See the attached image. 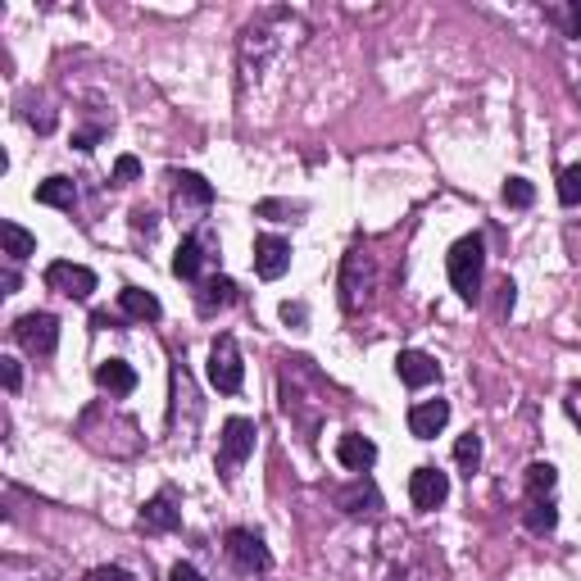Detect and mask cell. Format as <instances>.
Masks as SVG:
<instances>
[{
  "mask_svg": "<svg viewBox=\"0 0 581 581\" xmlns=\"http://www.w3.org/2000/svg\"><path fill=\"white\" fill-rule=\"evenodd\" d=\"M445 268H450V286L459 291L463 300H477L482 296V277H486V241L477 232L459 237L445 255Z\"/></svg>",
  "mask_w": 581,
  "mask_h": 581,
  "instance_id": "cell-1",
  "label": "cell"
},
{
  "mask_svg": "<svg viewBox=\"0 0 581 581\" xmlns=\"http://www.w3.org/2000/svg\"><path fill=\"white\" fill-rule=\"evenodd\" d=\"M241 382H246V364H241V345L232 332H223L214 345H209V386L223 395H237Z\"/></svg>",
  "mask_w": 581,
  "mask_h": 581,
  "instance_id": "cell-2",
  "label": "cell"
},
{
  "mask_svg": "<svg viewBox=\"0 0 581 581\" xmlns=\"http://www.w3.org/2000/svg\"><path fill=\"white\" fill-rule=\"evenodd\" d=\"M255 423L250 418H227L223 436H218V473L223 477H237V468L255 454Z\"/></svg>",
  "mask_w": 581,
  "mask_h": 581,
  "instance_id": "cell-3",
  "label": "cell"
},
{
  "mask_svg": "<svg viewBox=\"0 0 581 581\" xmlns=\"http://www.w3.org/2000/svg\"><path fill=\"white\" fill-rule=\"evenodd\" d=\"M14 341L28 350V355H55V345H60V318L37 309V314H23L14 323Z\"/></svg>",
  "mask_w": 581,
  "mask_h": 581,
  "instance_id": "cell-4",
  "label": "cell"
},
{
  "mask_svg": "<svg viewBox=\"0 0 581 581\" xmlns=\"http://www.w3.org/2000/svg\"><path fill=\"white\" fill-rule=\"evenodd\" d=\"M46 286L50 291H60V296H73V300H91L96 291V273L87 264H69V259H55L46 268Z\"/></svg>",
  "mask_w": 581,
  "mask_h": 581,
  "instance_id": "cell-5",
  "label": "cell"
},
{
  "mask_svg": "<svg viewBox=\"0 0 581 581\" xmlns=\"http://www.w3.org/2000/svg\"><path fill=\"white\" fill-rule=\"evenodd\" d=\"M445 495H450V477L441 473V468H432V463H423V468H414L409 473V500H414V509H441Z\"/></svg>",
  "mask_w": 581,
  "mask_h": 581,
  "instance_id": "cell-6",
  "label": "cell"
},
{
  "mask_svg": "<svg viewBox=\"0 0 581 581\" xmlns=\"http://www.w3.org/2000/svg\"><path fill=\"white\" fill-rule=\"evenodd\" d=\"M227 554H232V563H237L241 572H268V568H273V554H268V545L259 541L255 532H246V527L227 532Z\"/></svg>",
  "mask_w": 581,
  "mask_h": 581,
  "instance_id": "cell-7",
  "label": "cell"
},
{
  "mask_svg": "<svg viewBox=\"0 0 581 581\" xmlns=\"http://www.w3.org/2000/svg\"><path fill=\"white\" fill-rule=\"evenodd\" d=\"M291 268V241L282 237H255V273L264 282H277V277Z\"/></svg>",
  "mask_w": 581,
  "mask_h": 581,
  "instance_id": "cell-8",
  "label": "cell"
},
{
  "mask_svg": "<svg viewBox=\"0 0 581 581\" xmlns=\"http://www.w3.org/2000/svg\"><path fill=\"white\" fill-rule=\"evenodd\" d=\"M395 373H400L404 386L423 391V386H432L436 377H441V368H436V359L423 355V350H400V355H395Z\"/></svg>",
  "mask_w": 581,
  "mask_h": 581,
  "instance_id": "cell-9",
  "label": "cell"
},
{
  "mask_svg": "<svg viewBox=\"0 0 581 581\" xmlns=\"http://www.w3.org/2000/svg\"><path fill=\"white\" fill-rule=\"evenodd\" d=\"M178 522H182V513H178V495H173V486H164V491L141 509V527H146V532H178Z\"/></svg>",
  "mask_w": 581,
  "mask_h": 581,
  "instance_id": "cell-10",
  "label": "cell"
},
{
  "mask_svg": "<svg viewBox=\"0 0 581 581\" xmlns=\"http://www.w3.org/2000/svg\"><path fill=\"white\" fill-rule=\"evenodd\" d=\"M336 459H341V468H350V473H368L377 463V445L368 441L364 432H345L341 441H336Z\"/></svg>",
  "mask_w": 581,
  "mask_h": 581,
  "instance_id": "cell-11",
  "label": "cell"
},
{
  "mask_svg": "<svg viewBox=\"0 0 581 581\" xmlns=\"http://www.w3.org/2000/svg\"><path fill=\"white\" fill-rule=\"evenodd\" d=\"M445 423H450V404L445 400H423L409 409V432H414L418 441H432Z\"/></svg>",
  "mask_w": 581,
  "mask_h": 581,
  "instance_id": "cell-12",
  "label": "cell"
},
{
  "mask_svg": "<svg viewBox=\"0 0 581 581\" xmlns=\"http://www.w3.org/2000/svg\"><path fill=\"white\" fill-rule=\"evenodd\" d=\"M96 382H100V391H109V395L137 391V373H132V364H123V359H105V364L96 368Z\"/></svg>",
  "mask_w": 581,
  "mask_h": 581,
  "instance_id": "cell-13",
  "label": "cell"
},
{
  "mask_svg": "<svg viewBox=\"0 0 581 581\" xmlns=\"http://www.w3.org/2000/svg\"><path fill=\"white\" fill-rule=\"evenodd\" d=\"M119 305L128 318H137V323H155L159 314H164V305H159L150 291H141V286H123L119 291Z\"/></svg>",
  "mask_w": 581,
  "mask_h": 581,
  "instance_id": "cell-14",
  "label": "cell"
},
{
  "mask_svg": "<svg viewBox=\"0 0 581 581\" xmlns=\"http://www.w3.org/2000/svg\"><path fill=\"white\" fill-rule=\"evenodd\" d=\"M0 241H5V255H10V264H19V259H28V255H37V237H32L28 227H19V223H0Z\"/></svg>",
  "mask_w": 581,
  "mask_h": 581,
  "instance_id": "cell-15",
  "label": "cell"
},
{
  "mask_svg": "<svg viewBox=\"0 0 581 581\" xmlns=\"http://www.w3.org/2000/svg\"><path fill=\"white\" fill-rule=\"evenodd\" d=\"M237 300V282L232 277H209L205 291H200V314H214V309H227Z\"/></svg>",
  "mask_w": 581,
  "mask_h": 581,
  "instance_id": "cell-16",
  "label": "cell"
},
{
  "mask_svg": "<svg viewBox=\"0 0 581 581\" xmlns=\"http://www.w3.org/2000/svg\"><path fill=\"white\" fill-rule=\"evenodd\" d=\"M200 264H205V246H200V237H187L178 246V255H173V273H178L182 282H196Z\"/></svg>",
  "mask_w": 581,
  "mask_h": 581,
  "instance_id": "cell-17",
  "label": "cell"
},
{
  "mask_svg": "<svg viewBox=\"0 0 581 581\" xmlns=\"http://www.w3.org/2000/svg\"><path fill=\"white\" fill-rule=\"evenodd\" d=\"M37 200L41 205H55V209H73L78 205V187H73V178H46L37 187Z\"/></svg>",
  "mask_w": 581,
  "mask_h": 581,
  "instance_id": "cell-18",
  "label": "cell"
},
{
  "mask_svg": "<svg viewBox=\"0 0 581 581\" xmlns=\"http://www.w3.org/2000/svg\"><path fill=\"white\" fill-rule=\"evenodd\" d=\"M173 191H178V200H191V205H209L214 200V187L200 173H173Z\"/></svg>",
  "mask_w": 581,
  "mask_h": 581,
  "instance_id": "cell-19",
  "label": "cell"
},
{
  "mask_svg": "<svg viewBox=\"0 0 581 581\" xmlns=\"http://www.w3.org/2000/svg\"><path fill=\"white\" fill-rule=\"evenodd\" d=\"M454 463H459L463 473L473 477L477 468H482V436H477V432H463L459 441H454Z\"/></svg>",
  "mask_w": 581,
  "mask_h": 581,
  "instance_id": "cell-20",
  "label": "cell"
},
{
  "mask_svg": "<svg viewBox=\"0 0 581 581\" xmlns=\"http://www.w3.org/2000/svg\"><path fill=\"white\" fill-rule=\"evenodd\" d=\"M527 527H532L536 536H545V532H554V522H559V513H554V500L545 495V500H527Z\"/></svg>",
  "mask_w": 581,
  "mask_h": 581,
  "instance_id": "cell-21",
  "label": "cell"
},
{
  "mask_svg": "<svg viewBox=\"0 0 581 581\" xmlns=\"http://www.w3.org/2000/svg\"><path fill=\"white\" fill-rule=\"evenodd\" d=\"M554 482H559L554 463H532V468H527V500H545V495L554 491Z\"/></svg>",
  "mask_w": 581,
  "mask_h": 581,
  "instance_id": "cell-22",
  "label": "cell"
},
{
  "mask_svg": "<svg viewBox=\"0 0 581 581\" xmlns=\"http://www.w3.org/2000/svg\"><path fill=\"white\" fill-rule=\"evenodd\" d=\"M532 200H536V187L527 178H509V182H504V205H509V209H527Z\"/></svg>",
  "mask_w": 581,
  "mask_h": 581,
  "instance_id": "cell-23",
  "label": "cell"
},
{
  "mask_svg": "<svg viewBox=\"0 0 581 581\" xmlns=\"http://www.w3.org/2000/svg\"><path fill=\"white\" fill-rule=\"evenodd\" d=\"M559 200L563 205H581V164H568L559 173Z\"/></svg>",
  "mask_w": 581,
  "mask_h": 581,
  "instance_id": "cell-24",
  "label": "cell"
},
{
  "mask_svg": "<svg viewBox=\"0 0 581 581\" xmlns=\"http://www.w3.org/2000/svg\"><path fill=\"white\" fill-rule=\"evenodd\" d=\"M141 178V159L137 155H119L114 159V187H128V182Z\"/></svg>",
  "mask_w": 581,
  "mask_h": 581,
  "instance_id": "cell-25",
  "label": "cell"
},
{
  "mask_svg": "<svg viewBox=\"0 0 581 581\" xmlns=\"http://www.w3.org/2000/svg\"><path fill=\"white\" fill-rule=\"evenodd\" d=\"M364 504H377V495L364 491V486H355V491H341V509L345 513H364Z\"/></svg>",
  "mask_w": 581,
  "mask_h": 581,
  "instance_id": "cell-26",
  "label": "cell"
},
{
  "mask_svg": "<svg viewBox=\"0 0 581 581\" xmlns=\"http://www.w3.org/2000/svg\"><path fill=\"white\" fill-rule=\"evenodd\" d=\"M0 373H5V391H19V382H23V373H19V359H0Z\"/></svg>",
  "mask_w": 581,
  "mask_h": 581,
  "instance_id": "cell-27",
  "label": "cell"
},
{
  "mask_svg": "<svg viewBox=\"0 0 581 581\" xmlns=\"http://www.w3.org/2000/svg\"><path fill=\"white\" fill-rule=\"evenodd\" d=\"M87 581H132V572L128 568H96Z\"/></svg>",
  "mask_w": 581,
  "mask_h": 581,
  "instance_id": "cell-28",
  "label": "cell"
},
{
  "mask_svg": "<svg viewBox=\"0 0 581 581\" xmlns=\"http://www.w3.org/2000/svg\"><path fill=\"white\" fill-rule=\"evenodd\" d=\"M168 581H205V577H200V572L191 568V563H173V572H168Z\"/></svg>",
  "mask_w": 581,
  "mask_h": 581,
  "instance_id": "cell-29",
  "label": "cell"
},
{
  "mask_svg": "<svg viewBox=\"0 0 581 581\" xmlns=\"http://www.w3.org/2000/svg\"><path fill=\"white\" fill-rule=\"evenodd\" d=\"M132 227L137 232H155V214L150 209H132Z\"/></svg>",
  "mask_w": 581,
  "mask_h": 581,
  "instance_id": "cell-30",
  "label": "cell"
},
{
  "mask_svg": "<svg viewBox=\"0 0 581 581\" xmlns=\"http://www.w3.org/2000/svg\"><path fill=\"white\" fill-rule=\"evenodd\" d=\"M282 323H305V305H291V300H286V305H282Z\"/></svg>",
  "mask_w": 581,
  "mask_h": 581,
  "instance_id": "cell-31",
  "label": "cell"
},
{
  "mask_svg": "<svg viewBox=\"0 0 581 581\" xmlns=\"http://www.w3.org/2000/svg\"><path fill=\"white\" fill-rule=\"evenodd\" d=\"M19 291V268H5V296H14Z\"/></svg>",
  "mask_w": 581,
  "mask_h": 581,
  "instance_id": "cell-32",
  "label": "cell"
}]
</instances>
